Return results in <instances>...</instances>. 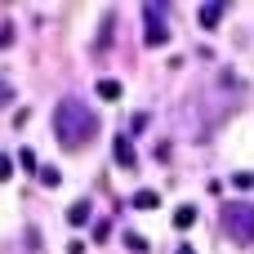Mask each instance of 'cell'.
<instances>
[{
  "mask_svg": "<svg viewBox=\"0 0 254 254\" xmlns=\"http://www.w3.org/2000/svg\"><path fill=\"white\" fill-rule=\"evenodd\" d=\"M94 134H98V116L89 112L85 98H63V103L54 107V138H58L67 152L89 147Z\"/></svg>",
  "mask_w": 254,
  "mask_h": 254,
  "instance_id": "cell-1",
  "label": "cell"
},
{
  "mask_svg": "<svg viewBox=\"0 0 254 254\" xmlns=\"http://www.w3.org/2000/svg\"><path fill=\"white\" fill-rule=\"evenodd\" d=\"M223 228H228V237L232 241H254V205H223Z\"/></svg>",
  "mask_w": 254,
  "mask_h": 254,
  "instance_id": "cell-2",
  "label": "cell"
},
{
  "mask_svg": "<svg viewBox=\"0 0 254 254\" xmlns=\"http://www.w3.org/2000/svg\"><path fill=\"white\" fill-rule=\"evenodd\" d=\"M112 156H116V165H125V170H134V161H138V152H134V143H129V134H116V143H112Z\"/></svg>",
  "mask_w": 254,
  "mask_h": 254,
  "instance_id": "cell-3",
  "label": "cell"
},
{
  "mask_svg": "<svg viewBox=\"0 0 254 254\" xmlns=\"http://www.w3.org/2000/svg\"><path fill=\"white\" fill-rule=\"evenodd\" d=\"M143 40H147V49H161V45H170V27L165 22H147V36Z\"/></svg>",
  "mask_w": 254,
  "mask_h": 254,
  "instance_id": "cell-4",
  "label": "cell"
},
{
  "mask_svg": "<svg viewBox=\"0 0 254 254\" xmlns=\"http://www.w3.org/2000/svg\"><path fill=\"white\" fill-rule=\"evenodd\" d=\"M89 219H94V214H89V201H76V205L67 210V223H71V228H80V223H89Z\"/></svg>",
  "mask_w": 254,
  "mask_h": 254,
  "instance_id": "cell-5",
  "label": "cell"
},
{
  "mask_svg": "<svg viewBox=\"0 0 254 254\" xmlns=\"http://www.w3.org/2000/svg\"><path fill=\"white\" fill-rule=\"evenodd\" d=\"M223 9H228V4H201V27H214V22L223 18Z\"/></svg>",
  "mask_w": 254,
  "mask_h": 254,
  "instance_id": "cell-6",
  "label": "cell"
},
{
  "mask_svg": "<svg viewBox=\"0 0 254 254\" xmlns=\"http://www.w3.org/2000/svg\"><path fill=\"white\" fill-rule=\"evenodd\" d=\"M156 205H161V196H156L152 188H143V192L134 196V210H156Z\"/></svg>",
  "mask_w": 254,
  "mask_h": 254,
  "instance_id": "cell-7",
  "label": "cell"
},
{
  "mask_svg": "<svg viewBox=\"0 0 254 254\" xmlns=\"http://www.w3.org/2000/svg\"><path fill=\"white\" fill-rule=\"evenodd\" d=\"M196 223V205H179L174 210V228H192Z\"/></svg>",
  "mask_w": 254,
  "mask_h": 254,
  "instance_id": "cell-8",
  "label": "cell"
},
{
  "mask_svg": "<svg viewBox=\"0 0 254 254\" xmlns=\"http://www.w3.org/2000/svg\"><path fill=\"white\" fill-rule=\"evenodd\" d=\"M98 98H107V103H112V98H121V80H112V76H107V80H98Z\"/></svg>",
  "mask_w": 254,
  "mask_h": 254,
  "instance_id": "cell-9",
  "label": "cell"
},
{
  "mask_svg": "<svg viewBox=\"0 0 254 254\" xmlns=\"http://www.w3.org/2000/svg\"><path fill=\"white\" fill-rule=\"evenodd\" d=\"M125 246H129L134 254H147V250H152V246H147V237H138V232H129V237H125Z\"/></svg>",
  "mask_w": 254,
  "mask_h": 254,
  "instance_id": "cell-10",
  "label": "cell"
},
{
  "mask_svg": "<svg viewBox=\"0 0 254 254\" xmlns=\"http://www.w3.org/2000/svg\"><path fill=\"white\" fill-rule=\"evenodd\" d=\"M40 183H45V188H58V183H63V174H58L54 165H45V170H40Z\"/></svg>",
  "mask_w": 254,
  "mask_h": 254,
  "instance_id": "cell-11",
  "label": "cell"
},
{
  "mask_svg": "<svg viewBox=\"0 0 254 254\" xmlns=\"http://www.w3.org/2000/svg\"><path fill=\"white\" fill-rule=\"evenodd\" d=\"M13 36H18V31H13V22H0V49H9V45H13Z\"/></svg>",
  "mask_w": 254,
  "mask_h": 254,
  "instance_id": "cell-12",
  "label": "cell"
},
{
  "mask_svg": "<svg viewBox=\"0 0 254 254\" xmlns=\"http://www.w3.org/2000/svg\"><path fill=\"white\" fill-rule=\"evenodd\" d=\"M18 165H22V170H36V152L22 147V152H18Z\"/></svg>",
  "mask_w": 254,
  "mask_h": 254,
  "instance_id": "cell-13",
  "label": "cell"
},
{
  "mask_svg": "<svg viewBox=\"0 0 254 254\" xmlns=\"http://www.w3.org/2000/svg\"><path fill=\"white\" fill-rule=\"evenodd\" d=\"M9 174H13V161H9V156H0V183H4Z\"/></svg>",
  "mask_w": 254,
  "mask_h": 254,
  "instance_id": "cell-14",
  "label": "cell"
},
{
  "mask_svg": "<svg viewBox=\"0 0 254 254\" xmlns=\"http://www.w3.org/2000/svg\"><path fill=\"white\" fill-rule=\"evenodd\" d=\"M0 103H9V85H0Z\"/></svg>",
  "mask_w": 254,
  "mask_h": 254,
  "instance_id": "cell-15",
  "label": "cell"
},
{
  "mask_svg": "<svg viewBox=\"0 0 254 254\" xmlns=\"http://www.w3.org/2000/svg\"><path fill=\"white\" fill-rule=\"evenodd\" d=\"M179 254H196V250H192V246H179Z\"/></svg>",
  "mask_w": 254,
  "mask_h": 254,
  "instance_id": "cell-16",
  "label": "cell"
}]
</instances>
